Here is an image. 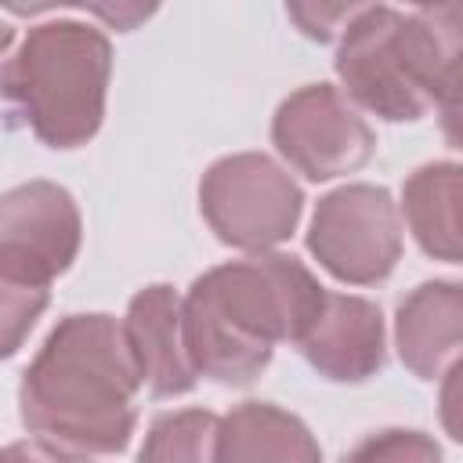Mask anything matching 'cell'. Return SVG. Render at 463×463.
Segmentation results:
<instances>
[{
    "instance_id": "obj_1",
    "label": "cell",
    "mask_w": 463,
    "mask_h": 463,
    "mask_svg": "<svg viewBox=\"0 0 463 463\" xmlns=\"http://www.w3.org/2000/svg\"><path fill=\"white\" fill-rule=\"evenodd\" d=\"M322 297L326 286L297 257L275 250L203 271L181 297V340L195 376L250 387L275 344H300Z\"/></svg>"
},
{
    "instance_id": "obj_2",
    "label": "cell",
    "mask_w": 463,
    "mask_h": 463,
    "mask_svg": "<svg viewBox=\"0 0 463 463\" xmlns=\"http://www.w3.org/2000/svg\"><path fill=\"white\" fill-rule=\"evenodd\" d=\"M137 369L123 326L105 315H65L18 383L22 427L69 456H116L137 427Z\"/></svg>"
},
{
    "instance_id": "obj_3",
    "label": "cell",
    "mask_w": 463,
    "mask_h": 463,
    "mask_svg": "<svg viewBox=\"0 0 463 463\" xmlns=\"http://www.w3.org/2000/svg\"><path fill=\"white\" fill-rule=\"evenodd\" d=\"M333 69L340 94L387 123H416L434 109L456 112L459 7L362 4L336 40Z\"/></svg>"
},
{
    "instance_id": "obj_4",
    "label": "cell",
    "mask_w": 463,
    "mask_h": 463,
    "mask_svg": "<svg viewBox=\"0 0 463 463\" xmlns=\"http://www.w3.org/2000/svg\"><path fill=\"white\" fill-rule=\"evenodd\" d=\"M109 80L112 40L90 22L51 18L4 58L0 90L47 148L69 152L101 130Z\"/></svg>"
},
{
    "instance_id": "obj_5",
    "label": "cell",
    "mask_w": 463,
    "mask_h": 463,
    "mask_svg": "<svg viewBox=\"0 0 463 463\" xmlns=\"http://www.w3.org/2000/svg\"><path fill=\"white\" fill-rule=\"evenodd\" d=\"M199 213L224 246L271 253L293 239L304 213V192L271 156L232 152L206 166L199 181Z\"/></svg>"
},
{
    "instance_id": "obj_6",
    "label": "cell",
    "mask_w": 463,
    "mask_h": 463,
    "mask_svg": "<svg viewBox=\"0 0 463 463\" xmlns=\"http://www.w3.org/2000/svg\"><path fill=\"white\" fill-rule=\"evenodd\" d=\"M307 253L336 282L376 286L402 260V217L383 184H340L326 192L307 224Z\"/></svg>"
},
{
    "instance_id": "obj_7",
    "label": "cell",
    "mask_w": 463,
    "mask_h": 463,
    "mask_svg": "<svg viewBox=\"0 0 463 463\" xmlns=\"http://www.w3.org/2000/svg\"><path fill=\"white\" fill-rule=\"evenodd\" d=\"M271 145L297 174L318 184L362 170L376 152V134L340 87L307 83L275 109Z\"/></svg>"
},
{
    "instance_id": "obj_8",
    "label": "cell",
    "mask_w": 463,
    "mask_h": 463,
    "mask_svg": "<svg viewBox=\"0 0 463 463\" xmlns=\"http://www.w3.org/2000/svg\"><path fill=\"white\" fill-rule=\"evenodd\" d=\"M83 242V217L69 188L25 181L0 195V275L51 286L65 275Z\"/></svg>"
},
{
    "instance_id": "obj_9",
    "label": "cell",
    "mask_w": 463,
    "mask_h": 463,
    "mask_svg": "<svg viewBox=\"0 0 463 463\" xmlns=\"http://www.w3.org/2000/svg\"><path fill=\"white\" fill-rule=\"evenodd\" d=\"M300 354L307 365L333 383H365L387 362L383 311L369 297L329 293L307 333L300 336Z\"/></svg>"
},
{
    "instance_id": "obj_10",
    "label": "cell",
    "mask_w": 463,
    "mask_h": 463,
    "mask_svg": "<svg viewBox=\"0 0 463 463\" xmlns=\"http://www.w3.org/2000/svg\"><path fill=\"white\" fill-rule=\"evenodd\" d=\"M123 340L130 347L141 387L152 398H181L199 376L184 354L181 340V297L166 282H152L137 289L123 315Z\"/></svg>"
},
{
    "instance_id": "obj_11",
    "label": "cell",
    "mask_w": 463,
    "mask_h": 463,
    "mask_svg": "<svg viewBox=\"0 0 463 463\" xmlns=\"http://www.w3.org/2000/svg\"><path fill=\"white\" fill-rule=\"evenodd\" d=\"M463 344V286L430 279L409 289L394 315V347L402 365L420 380H441Z\"/></svg>"
},
{
    "instance_id": "obj_12",
    "label": "cell",
    "mask_w": 463,
    "mask_h": 463,
    "mask_svg": "<svg viewBox=\"0 0 463 463\" xmlns=\"http://www.w3.org/2000/svg\"><path fill=\"white\" fill-rule=\"evenodd\" d=\"M213 463H322L311 427L275 402H239L217 416Z\"/></svg>"
},
{
    "instance_id": "obj_13",
    "label": "cell",
    "mask_w": 463,
    "mask_h": 463,
    "mask_svg": "<svg viewBox=\"0 0 463 463\" xmlns=\"http://www.w3.org/2000/svg\"><path fill=\"white\" fill-rule=\"evenodd\" d=\"M459 163L438 159L416 166L402 184L398 217H405L416 246L445 264H459L463 232H459Z\"/></svg>"
},
{
    "instance_id": "obj_14",
    "label": "cell",
    "mask_w": 463,
    "mask_h": 463,
    "mask_svg": "<svg viewBox=\"0 0 463 463\" xmlns=\"http://www.w3.org/2000/svg\"><path fill=\"white\" fill-rule=\"evenodd\" d=\"M217 416L210 409H174L148 423L137 463H213Z\"/></svg>"
},
{
    "instance_id": "obj_15",
    "label": "cell",
    "mask_w": 463,
    "mask_h": 463,
    "mask_svg": "<svg viewBox=\"0 0 463 463\" xmlns=\"http://www.w3.org/2000/svg\"><path fill=\"white\" fill-rule=\"evenodd\" d=\"M340 463H445L434 434L416 427H387L365 434Z\"/></svg>"
},
{
    "instance_id": "obj_16",
    "label": "cell",
    "mask_w": 463,
    "mask_h": 463,
    "mask_svg": "<svg viewBox=\"0 0 463 463\" xmlns=\"http://www.w3.org/2000/svg\"><path fill=\"white\" fill-rule=\"evenodd\" d=\"M51 289L0 275V358H11L29 340L36 318L47 311Z\"/></svg>"
},
{
    "instance_id": "obj_17",
    "label": "cell",
    "mask_w": 463,
    "mask_h": 463,
    "mask_svg": "<svg viewBox=\"0 0 463 463\" xmlns=\"http://www.w3.org/2000/svg\"><path fill=\"white\" fill-rule=\"evenodd\" d=\"M362 4H289L286 14L300 25L304 36L326 43V40H340L344 25L358 14Z\"/></svg>"
},
{
    "instance_id": "obj_18",
    "label": "cell",
    "mask_w": 463,
    "mask_h": 463,
    "mask_svg": "<svg viewBox=\"0 0 463 463\" xmlns=\"http://www.w3.org/2000/svg\"><path fill=\"white\" fill-rule=\"evenodd\" d=\"M54 456L51 445L36 441V438H25V441H11L0 449V463H47Z\"/></svg>"
},
{
    "instance_id": "obj_19",
    "label": "cell",
    "mask_w": 463,
    "mask_h": 463,
    "mask_svg": "<svg viewBox=\"0 0 463 463\" xmlns=\"http://www.w3.org/2000/svg\"><path fill=\"white\" fill-rule=\"evenodd\" d=\"M11 43H14V25L0 22V72H4V58L11 54Z\"/></svg>"
},
{
    "instance_id": "obj_20",
    "label": "cell",
    "mask_w": 463,
    "mask_h": 463,
    "mask_svg": "<svg viewBox=\"0 0 463 463\" xmlns=\"http://www.w3.org/2000/svg\"><path fill=\"white\" fill-rule=\"evenodd\" d=\"M47 463H90V459H87V456H69V452H58V449H54V456H51Z\"/></svg>"
}]
</instances>
